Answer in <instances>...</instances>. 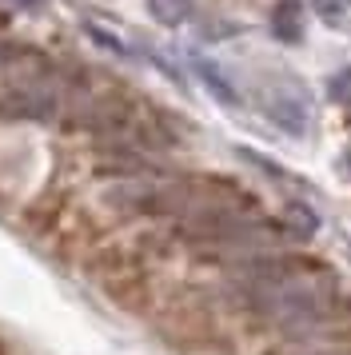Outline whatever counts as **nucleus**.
Here are the masks:
<instances>
[{
    "mask_svg": "<svg viewBox=\"0 0 351 355\" xmlns=\"http://www.w3.org/2000/svg\"><path fill=\"white\" fill-rule=\"evenodd\" d=\"M339 307L343 300L332 295V291H323L319 284H300V288H275L264 300V311L271 315H280V320H300V323H319V320H339Z\"/></svg>",
    "mask_w": 351,
    "mask_h": 355,
    "instance_id": "obj_1",
    "label": "nucleus"
},
{
    "mask_svg": "<svg viewBox=\"0 0 351 355\" xmlns=\"http://www.w3.org/2000/svg\"><path fill=\"white\" fill-rule=\"evenodd\" d=\"M300 272H307V259H287V256H264V259H248L236 268L239 284H252V288H284L291 284Z\"/></svg>",
    "mask_w": 351,
    "mask_h": 355,
    "instance_id": "obj_2",
    "label": "nucleus"
},
{
    "mask_svg": "<svg viewBox=\"0 0 351 355\" xmlns=\"http://www.w3.org/2000/svg\"><path fill=\"white\" fill-rule=\"evenodd\" d=\"M0 116H8V120H48V116H56V92L12 88V92L0 96Z\"/></svg>",
    "mask_w": 351,
    "mask_h": 355,
    "instance_id": "obj_3",
    "label": "nucleus"
},
{
    "mask_svg": "<svg viewBox=\"0 0 351 355\" xmlns=\"http://www.w3.org/2000/svg\"><path fill=\"white\" fill-rule=\"evenodd\" d=\"M259 108H264V116H268L271 124H280L291 136H300L307 128V104L300 96H291V92H280L275 88V92H268V96L259 100Z\"/></svg>",
    "mask_w": 351,
    "mask_h": 355,
    "instance_id": "obj_4",
    "label": "nucleus"
},
{
    "mask_svg": "<svg viewBox=\"0 0 351 355\" xmlns=\"http://www.w3.org/2000/svg\"><path fill=\"white\" fill-rule=\"evenodd\" d=\"M271 33L280 36V40H287V44H296L303 36V8L300 0H280L275 4V12H271Z\"/></svg>",
    "mask_w": 351,
    "mask_h": 355,
    "instance_id": "obj_5",
    "label": "nucleus"
},
{
    "mask_svg": "<svg viewBox=\"0 0 351 355\" xmlns=\"http://www.w3.org/2000/svg\"><path fill=\"white\" fill-rule=\"evenodd\" d=\"M148 12H152V20L176 28V24H184L196 12V0H148Z\"/></svg>",
    "mask_w": 351,
    "mask_h": 355,
    "instance_id": "obj_6",
    "label": "nucleus"
},
{
    "mask_svg": "<svg viewBox=\"0 0 351 355\" xmlns=\"http://www.w3.org/2000/svg\"><path fill=\"white\" fill-rule=\"evenodd\" d=\"M196 68H200V76H204V84L216 92V96L223 100V104H236V88L228 84V76H223L220 68H212V60H196Z\"/></svg>",
    "mask_w": 351,
    "mask_h": 355,
    "instance_id": "obj_7",
    "label": "nucleus"
},
{
    "mask_svg": "<svg viewBox=\"0 0 351 355\" xmlns=\"http://www.w3.org/2000/svg\"><path fill=\"white\" fill-rule=\"evenodd\" d=\"M327 92H332V100H339V104H351V64L327 80Z\"/></svg>",
    "mask_w": 351,
    "mask_h": 355,
    "instance_id": "obj_8",
    "label": "nucleus"
},
{
    "mask_svg": "<svg viewBox=\"0 0 351 355\" xmlns=\"http://www.w3.org/2000/svg\"><path fill=\"white\" fill-rule=\"evenodd\" d=\"M316 12L327 20L332 28H343V20H348V8H343V0H339V4H335V0H316Z\"/></svg>",
    "mask_w": 351,
    "mask_h": 355,
    "instance_id": "obj_9",
    "label": "nucleus"
},
{
    "mask_svg": "<svg viewBox=\"0 0 351 355\" xmlns=\"http://www.w3.org/2000/svg\"><path fill=\"white\" fill-rule=\"evenodd\" d=\"M291 220H296V232H300V236H316V227H319L316 211H307V208H291Z\"/></svg>",
    "mask_w": 351,
    "mask_h": 355,
    "instance_id": "obj_10",
    "label": "nucleus"
},
{
    "mask_svg": "<svg viewBox=\"0 0 351 355\" xmlns=\"http://www.w3.org/2000/svg\"><path fill=\"white\" fill-rule=\"evenodd\" d=\"M12 4H20V8H28V12H36V8H40V0H12Z\"/></svg>",
    "mask_w": 351,
    "mask_h": 355,
    "instance_id": "obj_11",
    "label": "nucleus"
},
{
    "mask_svg": "<svg viewBox=\"0 0 351 355\" xmlns=\"http://www.w3.org/2000/svg\"><path fill=\"white\" fill-rule=\"evenodd\" d=\"M348 4H351V0H348Z\"/></svg>",
    "mask_w": 351,
    "mask_h": 355,
    "instance_id": "obj_12",
    "label": "nucleus"
}]
</instances>
